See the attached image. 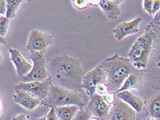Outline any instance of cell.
I'll use <instances>...</instances> for the list:
<instances>
[{"instance_id":"obj_20","label":"cell","mask_w":160,"mask_h":120,"mask_svg":"<svg viewBox=\"0 0 160 120\" xmlns=\"http://www.w3.org/2000/svg\"><path fill=\"white\" fill-rule=\"evenodd\" d=\"M92 114L91 113L89 110L87 108L83 107H80L79 109L76 113V114L74 117L73 119H81V120H84V119H90L92 118Z\"/></svg>"},{"instance_id":"obj_2","label":"cell","mask_w":160,"mask_h":120,"mask_svg":"<svg viewBox=\"0 0 160 120\" xmlns=\"http://www.w3.org/2000/svg\"><path fill=\"white\" fill-rule=\"evenodd\" d=\"M159 22V12H158L148 25L146 32L138 38L128 51V58L139 70L147 66L149 56L153 48L154 40L157 37Z\"/></svg>"},{"instance_id":"obj_24","label":"cell","mask_w":160,"mask_h":120,"mask_svg":"<svg viewBox=\"0 0 160 120\" xmlns=\"http://www.w3.org/2000/svg\"><path fill=\"white\" fill-rule=\"evenodd\" d=\"M50 107H51V109L47 114V115L46 117V119H47V120H58V119L57 118V115H56L54 106H50Z\"/></svg>"},{"instance_id":"obj_9","label":"cell","mask_w":160,"mask_h":120,"mask_svg":"<svg viewBox=\"0 0 160 120\" xmlns=\"http://www.w3.org/2000/svg\"><path fill=\"white\" fill-rule=\"evenodd\" d=\"M109 119L135 120L136 119V112L131 106L118 98L111 105Z\"/></svg>"},{"instance_id":"obj_1","label":"cell","mask_w":160,"mask_h":120,"mask_svg":"<svg viewBox=\"0 0 160 120\" xmlns=\"http://www.w3.org/2000/svg\"><path fill=\"white\" fill-rule=\"evenodd\" d=\"M51 78L71 90L81 87L82 71L81 62L68 55L55 57L49 65ZM75 91V90H74Z\"/></svg>"},{"instance_id":"obj_33","label":"cell","mask_w":160,"mask_h":120,"mask_svg":"<svg viewBox=\"0 0 160 120\" xmlns=\"http://www.w3.org/2000/svg\"><path fill=\"white\" fill-rule=\"evenodd\" d=\"M2 113V102H1V99H0V115H1Z\"/></svg>"},{"instance_id":"obj_27","label":"cell","mask_w":160,"mask_h":120,"mask_svg":"<svg viewBox=\"0 0 160 120\" xmlns=\"http://www.w3.org/2000/svg\"><path fill=\"white\" fill-rule=\"evenodd\" d=\"M87 3V0H74V4L79 8H85Z\"/></svg>"},{"instance_id":"obj_22","label":"cell","mask_w":160,"mask_h":120,"mask_svg":"<svg viewBox=\"0 0 160 120\" xmlns=\"http://www.w3.org/2000/svg\"><path fill=\"white\" fill-rule=\"evenodd\" d=\"M153 0H143V8L149 15L152 14V6Z\"/></svg>"},{"instance_id":"obj_26","label":"cell","mask_w":160,"mask_h":120,"mask_svg":"<svg viewBox=\"0 0 160 120\" xmlns=\"http://www.w3.org/2000/svg\"><path fill=\"white\" fill-rule=\"evenodd\" d=\"M160 8V0H153L152 6V15H155L156 13L159 11Z\"/></svg>"},{"instance_id":"obj_5","label":"cell","mask_w":160,"mask_h":120,"mask_svg":"<svg viewBox=\"0 0 160 120\" xmlns=\"http://www.w3.org/2000/svg\"><path fill=\"white\" fill-rule=\"evenodd\" d=\"M29 58L32 61L33 65L28 73L20 78L21 82L43 81L50 77L46 67V58L43 53H32Z\"/></svg>"},{"instance_id":"obj_21","label":"cell","mask_w":160,"mask_h":120,"mask_svg":"<svg viewBox=\"0 0 160 120\" xmlns=\"http://www.w3.org/2000/svg\"><path fill=\"white\" fill-rule=\"evenodd\" d=\"M10 19L6 16H0V36L4 37L8 32Z\"/></svg>"},{"instance_id":"obj_31","label":"cell","mask_w":160,"mask_h":120,"mask_svg":"<svg viewBox=\"0 0 160 120\" xmlns=\"http://www.w3.org/2000/svg\"><path fill=\"white\" fill-rule=\"evenodd\" d=\"M109 1L116 3H118V4H120V3H122V2H124V0H109Z\"/></svg>"},{"instance_id":"obj_4","label":"cell","mask_w":160,"mask_h":120,"mask_svg":"<svg viewBox=\"0 0 160 120\" xmlns=\"http://www.w3.org/2000/svg\"><path fill=\"white\" fill-rule=\"evenodd\" d=\"M48 96L54 106H62L67 105H76L79 107L85 106L84 102L80 93L59 87L58 85L51 84Z\"/></svg>"},{"instance_id":"obj_25","label":"cell","mask_w":160,"mask_h":120,"mask_svg":"<svg viewBox=\"0 0 160 120\" xmlns=\"http://www.w3.org/2000/svg\"><path fill=\"white\" fill-rule=\"evenodd\" d=\"M102 96L103 97V98L105 99V101L107 103H109L110 105L112 104L114 102L115 99H116V98H115V97H114L113 94H112V93H110V92L107 93V94H105V95H103Z\"/></svg>"},{"instance_id":"obj_35","label":"cell","mask_w":160,"mask_h":120,"mask_svg":"<svg viewBox=\"0 0 160 120\" xmlns=\"http://www.w3.org/2000/svg\"><path fill=\"white\" fill-rule=\"evenodd\" d=\"M24 1H26V2H31L30 0H24Z\"/></svg>"},{"instance_id":"obj_18","label":"cell","mask_w":160,"mask_h":120,"mask_svg":"<svg viewBox=\"0 0 160 120\" xmlns=\"http://www.w3.org/2000/svg\"><path fill=\"white\" fill-rule=\"evenodd\" d=\"M24 0H5L6 14L5 16L8 19L15 18L17 15L20 5Z\"/></svg>"},{"instance_id":"obj_30","label":"cell","mask_w":160,"mask_h":120,"mask_svg":"<svg viewBox=\"0 0 160 120\" xmlns=\"http://www.w3.org/2000/svg\"><path fill=\"white\" fill-rule=\"evenodd\" d=\"M1 45H5V46H6L7 43L5 38L0 36V46H1Z\"/></svg>"},{"instance_id":"obj_29","label":"cell","mask_w":160,"mask_h":120,"mask_svg":"<svg viewBox=\"0 0 160 120\" xmlns=\"http://www.w3.org/2000/svg\"><path fill=\"white\" fill-rule=\"evenodd\" d=\"M13 119L15 120H24V119H27L26 118V115L23 113H21V114L17 115L15 118H14Z\"/></svg>"},{"instance_id":"obj_10","label":"cell","mask_w":160,"mask_h":120,"mask_svg":"<svg viewBox=\"0 0 160 120\" xmlns=\"http://www.w3.org/2000/svg\"><path fill=\"white\" fill-rule=\"evenodd\" d=\"M110 107L111 105L105 101L101 95L95 93L90 96V100L87 108L96 119L105 120L109 119Z\"/></svg>"},{"instance_id":"obj_14","label":"cell","mask_w":160,"mask_h":120,"mask_svg":"<svg viewBox=\"0 0 160 120\" xmlns=\"http://www.w3.org/2000/svg\"><path fill=\"white\" fill-rule=\"evenodd\" d=\"M117 96L122 100L126 102L129 106L133 108L135 112L140 113L142 111V108L144 107V102L142 99L137 97L136 95L132 94L128 90H124L117 92Z\"/></svg>"},{"instance_id":"obj_32","label":"cell","mask_w":160,"mask_h":120,"mask_svg":"<svg viewBox=\"0 0 160 120\" xmlns=\"http://www.w3.org/2000/svg\"><path fill=\"white\" fill-rule=\"evenodd\" d=\"M99 0H87V2H89V3H96V2L98 3Z\"/></svg>"},{"instance_id":"obj_34","label":"cell","mask_w":160,"mask_h":120,"mask_svg":"<svg viewBox=\"0 0 160 120\" xmlns=\"http://www.w3.org/2000/svg\"><path fill=\"white\" fill-rule=\"evenodd\" d=\"M2 51L0 50V63H2Z\"/></svg>"},{"instance_id":"obj_17","label":"cell","mask_w":160,"mask_h":120,"mask_svg":"<svg viewBox=\"0 0 160 120\" xmlns=\"http://www.w3.org/2000/svg\"><path fill=\"white\" fill-rule=\"evenodd\" d=\"M140 84V72H133L128 75L117 92L137 88Z\"/></svg>"},{"instance_id":"obj_6","label":"cell","mask_w":160,"mask_h":120,"mask_svg":"<svg viewBox=\"0 0 160 120\" xmlns=\"http://www.w3.org/2000/svg\"><path fill=\"white\" fill-rule=\"evenodd\" d=\"M53 43V36L38 30L31 31L26 42V50L31 54L46 52L48 47Z\"/></svg>"},{"instance_id":"obj_15","label":"cell","mask_w":160,"mask_h":120,"mask_svg":"<svg viewBox=\"0 0 160 120\" xmlns=\"http://www.w3.org/2000/svg\"><path fill=\"white\" fill-rule=\"evenodd\" d=\"M98 5L107 18L111 20L117 19L121 15L119 4L116 3L109 0H99Z\"/></svg>"},{"instance_id":"obj_3","label":"cell","mask_w":160,"mask_h":120,"mask_svg":"<svg viewBox=\"0 0 160 120\" xmlns=\"http://www.w3.org/2000/svg\"><path fill=\"white\" fill-rule=\"evenodd\" d=\"M101 64L106 73L108 91L112 94H116L128 75L140 71L134 67L129 58L118 54L106 58Z\"/></svg>"},{"instance_id":"obj_28","label":"cell","mask_w":160,"mask_h":120,"mask_svg":"<svg viewBox=\"0 0 160 120\" xmlns=\"http://www.w3.org/2000/svg\"><path fill=\"white\" fill-rule=\"evenodd\" d=\"M6 14L5 0H0V15H4Z\"/></svg>"},{"instance_id":"obj_16","label":"cell","mask_w":160,"mask_h":120,"mask_svg":"<svg viewBox=\"0 0 160 120\" xmlns=\"http://www.w3.org/2000/svg\"><path fill=\"white\" fill-rule=\"evenodd\" d=\"M54 111L58 119L71 120L79 109V106L76 105H67L62 106H54Z\"/></svg>"},{"instance_id":"obj_12","label":"cell","mask_w":160,"mask_h":120,"mask_svg":"<svg viewBox=\"0 0 160 120\" xmlns=\"http://www.w3.org/2000/svg\"><path fill=\"white\" fill-rule=\"evenodd\" d=\"M10 55V60L12 63L15 65L16 72L19 78L26 75L30 71L32 65L24 58L20 51L15 49V48H11L6 45Z\"/></svg>"},{"instance_id":"obj_19","label":"cell","mask_w":160,"mask_h":120,"mask_svg":"<svg viewBox=\"0 0 160 120\" xmlns=\"http://www.w3.org/2000/svg\"><path fill=\"white\" fill-rule=\"evenodd\" d=\"M151 118L154 119H160V96L158 94L152 99L149 106Z\"/></svg>"},{"instance_id":"obj_13","label":"cell","mask_w":160,"mask_h":120,"mask_svg":"<svg viewBox=\"0 0 160 120\" xmlns=\"http://www.w3.org/2000/svg\"><path fill=\"white\" fill-rule=\"evenodd\" d=\"M12 98L17 104L29 111L34 110L41 103V99L24 91H15Z\"/></svg>"},{"instance_id":"obj_23","label":"cell","mask_w":160,"mask_h":120,"mask_svg":"<svg viewBox=\"0 0 160 120\" xmlns=\"http://www.w3.org/2000/svg\"><path fill=\"white\" fill-rule=\"evenodd\" d=\"M108 89H107V87L106 83H101L98 85V87L96 88V93L98 94L101 95H105L107 93H108Z\"/></svg>"},{"instance_id":"obj_7","label":"cell","mask_w":160,"mask_h":120,"mask_svg":"<svg viewBox=\"0 0 160 120\" xmlns=\"http://www.w3.org/2000/svg\"><path fill=\"white\" fill-rule=\"evenodd\" d=\"M52 82L51 77L48 78L43 81L21 82L14 86L15 91H24L39 99H43L48 97L50 85Z\"/></svg>"},{"instance_id":"obj_8","label":"cell","mask_w":160,"mask_h":120,"mask_svg":"<svg viewBox=\"0 0 160 120\" xmlns=\"http://www.w3.org/2000/svg\"><path fill=\"white\" fill-rule=\"evenodd\" d=\"M101 83H106V73L102 64H100L82 76L81 88L90 97L95 94L98 85Z\"/></svg>"},{"instance_id":"obj_11","label":"cell","mask_w":160,"mask_h":120,"mask_svg":"<svg viewBox=\"0 0 160 120\" xmlns=\"http://www.w3.org/2000/svg\"><path fill=\"white\" fill-rule=\"evenodd\" d=\"M142 20L143 19L142 17H136L129 22H124L120 23L113 30L114 38L116 40L121 41L125 37L138 33L140 30L139 26Z\"/></svg>"}]
</instances>
